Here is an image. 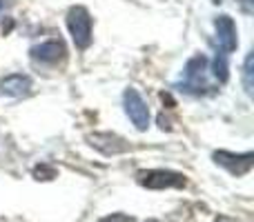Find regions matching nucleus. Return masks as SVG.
Segmentation results:
<instances>
[{"instance_id": "0eeeda50", "label": "nucleus", "mask_w": 254, "mask_h": 222, "mask_svg": "<svg viewBox=\"0 0 254 222\" xmlns=\"http://www.w3.org/2000/svg\"><path fill=\"white\" fill-rule=\"evenodd\" d=\"M31 58L36 62H43V65H56L58 60L65 58V44H63V40L40 43L36 47H31Z\"/></svg>"}, {"instance_id": "dca6fc26", "label": "nucleus", "mask_w": 254, "mask_h": 222, "mask_svg": "<svg viewBox=\"0 0 254 222\" xmlns=\"http://www.w3.org/2000/svg\"><path fill=\"white\" fill-rule=\"evenodd\" d=\"M2 4H4V0H0V9H2Z\"/></svg>"}, {"instance_id": "9d476101", "label": "nucleus", "mask_w": 254, "mask_h": 222, "mask_svg": "<svg viewBox=\"0 0 254 222\" xmlns=\"http://www.w3.org/2000/svg\"><path fill=\"white\" fill-rule=\"evenodd\" d=\"M252 76H254V56L248 53L246 58V65H243V85H246V91L248 96L254 93V83H252Z\"/></svg>"}, {"instance_id": "423d86ee", "label": "nucleus", "mask_w": 254, "mask_h": 222, "mask_svg": "<svg viewBox=\"0 0 254 222\" xmlns=\"http://www.w3.org/2000/svg\"><path fill=\"white\" fill-rule=\"evenodd\" d=\"M214 27H216V43H219L221 51L228 56L237 49L239 40H237V25L230 16H219L214 20Z\"/></svg>"}, {"instance_id": "f3484780", "label": "nucleus", "mask_w": 254, "mask_h": 222, "mask_svg": "<svg viewBox=\"0 0 254 222\" xmlns=\"http://www.w3.org/2000/svg\"><path fill=\"white\" fill-rule=\"evenodd\" d=\"M149 222H154V220H149Z\"/></svg>"}, {"instance_id": "9b49d317", "label": "nucleus", "mask_w": 254, "mask_h": 222, "mask_svg": "<svg viewBox=\"0 0 254 222\" xmlns=\"http://www.w3.org/2000/svg\"><path fill=\"white\" fill-rule=\"evenodd\" d=\"M214 78L219 80V83L228 80V58H225V53H219V56L214 58Z\"/></svg>"}, {"instance_id": "39448f33", "label": "nucleus", "mask_w": 254, "mask_h": 222, "mask_svg": "<svg viewBox=\"0 0 254 222\" xmlns=\"http://www.w3.org/2000/svg\"><path fill=\"white\" fill-rule=\"evenodd\" d=\"M214 162L230 171L234 176H243L252 169L254 165V153H230V151H216L214 153Z\"/></svg>"}, {"instance_id": "6e6552de", "label": "nucleus", "mask_w": 254, "mask_h": 222, "mask_svg": "<svg viewBox=\"0 0 254 222\" xmlns=\"http://www.w3.org/2000/svg\"><path fill=\"white\" fill-rule=\"evenodd\" d=\"M31 91V78L22 74H11L0 78V96L9 98H20Z\"/></svg>"}, {"instance_id": "4468645a", "label": "nucleus", "mask_w": 254, "mask_h": 222, "mask_svg": "<svg viewBox=\"0 0 254 222\" xmlns=\"http://www.w3.org/2000/svg\"><path fill=\"white\" fill-rule=\"evenodd\" d=\"M239 4L243 7V11L246 13H252V9H254V0H237Z\"/></svg>"}, {"instance_id": "ddd939ff", "label": "nucleus", "mask_w": 254, "mask_h": 222, "mask_svg": "<svg viewBox=\"0 0 254 222\" xmlns=\"http://www.w3.org/2000/svg\"><path fill=\"white\" fill-rule=\"evenodd\" d=\"M54 174H56V171L54 169H45V167H38V169H36V176H47V178H43V180H49V178H54Z\"/></svg>"}, {"instance_id": "2eb2a0df", "label": "nucleus", "mask_w": 254, "mask_h": 222, "mask_svg": "<svg viewBox=\"0 0 254 222\" xmlns=\"http://www.w3.org/2000/svg\"><path fill=\"white\" fill-rule=\"evenodd\" d=\"M216 222H234V220H230V218H219Z\"/></svg>"}, {"instance_id": "20e7f679", "label": "nucleus", "mask_w": 254, "mask_h": 222, "mask_svg": "<svg viewBox=\"0 0 254 222\" xmlns=\"http://www.w3.org/2000/svg\"><path fill=\"white\" fill-rule=\"evenodd\" d=\"M138 182L147 189H170V187H185V176L176 171L154 169V171H140Z\"/></svg>"}, {"instance_id": "1a4fd4ad", "label": "nucleus", "mask_w": 254, "mask_h": 222, "mask_svg": "<svg viewBox=\"0 0 254 222\" xmlns=\"http://www.w3.org/2000/svg\"><path fill=\"white\" fill-rule=\"evenodd\" d=\"M89 144L103 151L105 156H116V153L127 151V142L114 133H94L89 135Z\"/></svg>"}, {"instance_id": "7ed1b4c3", "label": "nucleus", "mask_w": 254, "mask_h": 222, "mask_svg": "<svg viewBox=\"0 0 254 222\" xmlns=\"http://www.w3.org/2000/svg\"><path fill=\"white\" fill-rule=\"evenodd\" d=\"M123 105H125V113L129 116L131 125L138 131H145L149 125V109L145 105L143 96H140L136 89H127L123 93Z\"/></svg>"}, {"instance_id": "f8f14e48", "label": "nucleus", "mask_w": 254, "mask_h": 222, "mask_svg": "<svg viewBox=\"0 0 254 222\" xmlns=\"http://www.w3.org/2000/svg\"><path fill=\"white\" fill-rule=\"evenodd\" d=\"M101 222H131V218L121 216V214H114V216H110V218H103Z\"/></svg>"}, {"instance_id": "f257e3e1", "label": "nucleus", "mask_w": 254, "mask_h": 222, "mask_svg": "<svg viewBox=\"0 0 254 222\" xmlns=\"http://www.w3.org/2000/svg\"><path fill=\"white\" fill-rule=\"evenodd\" d=\"M67 27L78 49H87L92 44V16L85 7H71L67 11Z\"/></svg>"}, {"instance_id": "f03ea898", "label": "nucleus", "mask_w": 254, "mask_h": 222, "mask_svg": "<svg viewBox=\"0 0 254 222\" xmlns=\"http://www.w3.org/2000/svg\"><path fill=\"white\" fill-rule=\"evenodd\" d=\"M205 65H207L205 56H194L192 60L185 65V71H183L185 80H183V85H181V91L201 96V93H205V89H210L205 85V78H203V76H205Z\"/></svg>"}]
</instances>
